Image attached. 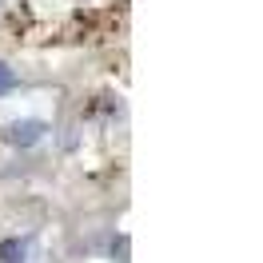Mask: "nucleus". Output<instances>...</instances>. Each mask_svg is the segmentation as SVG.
Segmentation results:
<instances>
[{
	"instance_id": "nucleus-4",
	"label": "nucleus",
	"mask_w": 263,
	"mask_h": 263,
	"mask_svg": "<svg viewBox=\"0 0 263 263\" xmlns=\"http://www.w3.org/2000/svg\"><path fill=\"white\" fill-rule=\"evenodd\" d=\"M12 88H16V72H12L8 64H0V96L12 92Z\"/></svg>"
},
{
	"instance_id": "nucleus-1",
	"label": "nucleus",
	"mask_w": 263,
	"mask_h": 263,
	"mask_svg": "<svg viewBox=\"0 0 263 263\" xmlns=\"http://www.w3.org/2000/svg\"><path fill=\"white\" fill-rule=\"evenodd\" d=\"M12 24L28 40H92L120 28L128 0H8Z\"/></svg>"
},
{
	"instance_id": "nucleus-2",
	"label": "nucleus",
	"mask_w": 263,
	"mask_h": 263,
	"mask_svg": "<svg viewBox=\"0 0 263 263\" xmlns=\"http://www.w3.org/2000/svg\"><path fill=\"white\" fill-rule=\"evenodd\" d=\"M40 132H44L40 120H24V124H12V128H8V140H12V144H36Z\"/></svg>"
},
{
	"instance_id": "nucleus-3",
	"label": "nucleus",
	"mask_w": 263,
	"mask_h": 263,
	"mask_svg": "<svg viewBox=\"0 0 263 263\" xmlns=\"http://www.w3.org/2000/svg\"><path fill=\"white\" fill-rule=\"evenodd\" d=\"M0 255H4V263H24V243L8 239V243L0 247Z\"/></svg>"
}]
</instances>
